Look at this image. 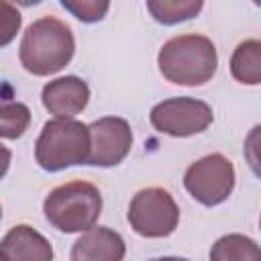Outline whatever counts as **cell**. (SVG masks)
Segmentation results:
<instances>
[{
	"label": "cell",
	"instance_id": "cell-1",
	"mask_svg": "<svg viewBox=\"0 0 261 261\" xmlns=\"http://www.w3.org/2000/svg\"><path fill=\"white\" fill-rule=\"evenodd\" d=\"M73 51L75 39L71 29L55 16H41L27 27L18 47V59L29 73L51 75L71 61Z\"/></svg>",
	"mask_w": 261,
	"mask_h": 261
},
{
	"label": "cell",
	"instance_id": "cell-2",
	"mask_svg": "<svg viewBox=\"0 0 261 261\" xmlns=\"http://www.w3.org/2000/svg\"><path fill=\"white\" fill-rule=\"evenodd\" d=\"M161 75L177 86H202L218 67L214 43L204 35H177L163 43L157 55Z\"/></svg>",
	"mask_w": 261,
	"mask_h": 261
},
{
	"label": "cell",
	"instance_id": "cell-3",
	"mask_svg": "<svg viewBox=\"0 0 261 261\" xmlns=\"http://www.w3.org/2000/svg\"><path fill=\"white\" fill-rule=\"evenodd\" d=\"M43 212L47 222L65 234L86 232L102 212V194L90 181H67L47 194Z\"/></svg>",
	"mask_w": 261,
	"mask_h": 261
},
{
	"label": "cell",
	"instance_id": "cell-4",
	"mask_svg": "<svg viewBox=\"0 0 261 261\" xmlns=\"http://www.w3.org/2000/svg\"><path fill=\"white\" fill-rule=\"evenodd\" d=\"M92 151L90 126L73 118H53L43 124L35 143V161L45 171L88 165Z\"/></svg>",
	"mask_w": 261,
	"mask_h": 261
},
{
	"label": "cell",
	"instance_id": "cell-5",
	"mask_svg": "<svg viewBox=\"0 0 261 261\" xmlns=\"http://www.w3.org/2000/svg\"><path fill=\"white\" fill-rule=\"evenodd\" d=\"M130 228L145 239L169 237L179 222V208L173 196L163 188H145L128 204Z\"/></svg>",
	"mask_w": 261,
	"mask_h": 261
},
{
	"label": "cell",
	"instance_id": "cell-6",
	"mask_svg": "<svg viewBox=\"0 0 261 261\" xmlns=\"http://www.w3.org/2000/svg\"><path fill=\"white\" fill-rule=\"evenodd\" d=\"M184 186L196 202L204 206H218L234 190L232 161L220 153H210L186 169Z\"/></svg>",
	"mask_w": 261,
	"mask_h": 261
},
{
	"label": "cell",
	"instance_id": "cell-7",
	"mask_svg": "<svg viewBox=\"0 0 261 261\" xmlns=\"http://www.w3.org/2000/svg\"><path fill=\"white\" fill-rule=\"evenodd\" d=\"M149 120L155 130L169 137H192L206 130L212 120V108L198 98L177 96L155 104L149 112Z\"/></svg>",
	"mask_w": 261,
	"mask_h": 261
},
{
	"label": "cell",
	"instance_id": "cell-8",
	"mask_svg": "<svg viewBox=\"0 0 261 261\" xmlns=\"http://www.w3.org/2000/svg\"><path fill=\"white\" fill-rule=\"evenodd\" d=\"M88 126L92 137V151L88 165L114 167L130 153L133 130L128 120L120 116H104Z\"/></svg>",
	"mask_w": 261,
	"mask_h": 261
},
{
	"label": "cell",
	"instance_id": "cell-9",
	"mask_svg": "<svg viewBox=\"0 0 261 261\" xmlns=\"http://www.w3.org/2000/svg\"><path fill=\"white\" fill-rule=\"evenodd\" d=\"M88 100H90V88L77 75L57 77L45 84L41 92L43 106L51 114H55V118H73L88 106Z\"/></svg>",
	"mask_w": 261,
	"mask_h": 261
},
{
	"label": "cell",
	"instance_id": "cell-10",
	"mask_svg": "<svg viewBox=\"0 0 261 261\" xmlns=\"http://www.w3.org/2000/svg\"><path fill=\"white\" fill-rule=\"evenodd\" d=\"M126 245L122 237L108 226H94L73 243L71 261H122Z\"/></svg>",
	"mask_w": 261,
	"mask_h": 261
},
{
	"label": "cell",
	"instance_id": "cell-11",
	"mask_svg": "<svg viewBox=\"0 0 261 261\" xmlns=\"http://www.w3.org/2000/svg\"><path fill=\"white\" fill-rule=\"evenodd\" d=\"M0 249L4 261H53L51 243L27 224L12 226L4 234Z\"/></svg>",
	"mask_w": 261,
	"mask_h": 261
},
{
	"label": "cell",
	"instance_id": "cell-12",
	"mask_svg": "<svg viewBox=\"0 0 261 261\" xmlns=\"http://www.w3.org/2000/svg\"><path fill=\"white\" fill-rule=\"evenodd\" d=\"M230 75L245 86L261 84V41L259 39H247L237 45V49L230 55Z\"/></svg>",
	"mask_w": 261,
	"mask_h": 261
},
{
	"label": "cell",
	"instance_id": "cell-13",
	"mask_svg": "<svg viewBox=\"0 0 261 261\" xmlns=\"http://www.w3.org/2000/svg\"><path fill=\"white\" fill-rule=\"evenodd\" d=\"M210 261H261V247L251 237L224 234L212 245Z\"/></svg>",
	"mask_w": 261,
	"mask_h": 261
},
{
	"label": "cell",
	"instance_id": "cell-14",
	"mask_svg": "<svg viewBox=\"0 0 261 261\" xmlns=\"http://www.w3.org/2000/svg\"><path fill=\"white\" fill-rule=\"evenodd\" d=\"M202 0H149L147 10L161 24H177L194 18L202 10Z\"/></svg>",
	"mask_w": 261,
	"mask_h": 261
},
{
	"label": "cell",
	"instance_id": "cell-15",
	"mask_svg": "<svg viewBox=\"0 0 261 261\" xmlns=\"http://www.w3.org/2000/svg\"><path fill=\"white\" fill-rule=\"evenodd\" d=\"M0 120H2V137L18 139L29 128L31 110L20 102H4L0 108Z\"/></svg>",
	"mask_w": 261,
	"mask_h": 261
},
{
	"label": "cell",
	"instance_id": "cell-16",
	"mask_svg": "<svg viewBox=\"0 0 261 261\" xmlns=\"http://www.w3.org/2000/svg\"><path fill=\"white\" fill-rule=\"evenodd\" d=\"M61 6L82 22H98L108 12L106 0H61Z\"/></svg>",
	"mask_w": 261,
	"mask_h": 261
},
{
	"label": "cell",
	"instance_id": "cell-17",
	"mask_svg": "<svg viewBox=\"0 0 261 261\" xmlns=\"http://www.w3.org/2000/svg\"><path fill=\"white\" fill-rule=\"evenodd\" d=\"M245 159L251 167V171L261 179V124L253 126L245 139V147H243Z\"/></svg>",
	"mask_w": 261,
	"mask_h": 261
},
{
	"label": "cell",
	"instance_id": "cell-18",
	"mask_svg": "<svg viewBox=\"0 0 261 261\" xmlns=\"http://www.w3.org/2000/svg\"><path fill=\"white\" fill-rule=\"evenodd\" d=\"M2 10H4V16H2V41L0 43L8 45L14 33L20 29V14L8 2H2Z\"/></svg>",
	"mask_w": 261,
	"mask_h": 261
},
{
	"label": "cell",
	"instance_id": "cell-19",
	"mask_svg": "<svg viewBox=\"0 0 261 261\" xmlns=\"http://www.w3.org/2000/svg\"><path fill=\"white\" fill-rule=\"evenodd\" d=\"M149 261H190L184 257H157V259H149Z\"/></svg>",
	"mask_w": 261,
	"mask_h": 261
},
{
	"label": "cell",
	"instance_id": "cell-20",
	"mask_svg": "<svg viewBox=\"0 0 261 261\" xmlns=\"http://www.w3.org/2000/svg\"><path fill=\"white\" fill-rule=\"evenodd\" d=\"M259 226H261V218H259Z\"/></svg>",
	"mask_w": 261,
	"mask_h": 261
}]
</instances>
